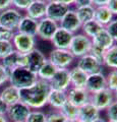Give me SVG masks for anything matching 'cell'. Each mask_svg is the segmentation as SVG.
<instances>
[{"label": "cell", "instance_id": "cell-1", "mask_svg": "<svg viewBox=\"0 0 117 122\" xmlns=\"http://www.w3.org/2000/svg\"><path fill=\"white\" fill-rule=\"evenodd\" d=\"M50 91V83L42 79H38L31 86L20 90V102L28 105L32 110H41L47 106Z\"/></svg>", "mask_w": 117, "mask_h": 122}, {"label": "cell", "instance_id": "cell-2", "mask_svg": "<svg viewBox=\"0 0 117 122\" xmlns=\"http://www.w3.org/2000/svg\"><path fill=\"white\" fill-rule=\"evenodd\" d=\"M39 78L37 73H34L27 67H16L10 72L8 83L16 86L20 90H22L31 86Z\"/></svg>", "mask_w": 117, "mask_h": 122}, {"label": "cell", "instance_id": "cell-3", "mask_svg": "<svg viewBox=\"0 0 117 122\" xmlns=\"http://www.w3.org/2000/svg\"><path fill=\"white\" fill-rule=\"evenodd\" d=\"M92 49V39L86 37L82 33H76L73 35L70 47L68 50L74 58H80L86 54H89Z\"/></svg>", "mask_w": 117, "mask_h": 122}, {"label": "cell", "instance_id": "cell-4", "mask_svg": "<svg viewBox=\"0 0 117 122\" xmlns=\"http://www.w3.org/2000/svg\"><path fill=\"white\" fill-rule=\"evenodd\" d=\"M47 59L56 68H69L75 58L68 49L54 48L50 51Z\"/></svg>", "mask_w": 117, "mask_h": 122}, {"label": "cell", "instance_id": "cell-5", "mask_svg": "<svg viewBox=\"0 0 117 122\" xmlns=\"http://www.w3.org/2000/svg\"><path fill=\"white\" fill-rule=\"evenodd\" d=\"M59 28V24L57 21L49 17H43L42 20H38V26H37V36L39 39L43 41L50 42L52 37L55 34V32Z\"/></svg>", "mask_w": 117, "mask_h": 122}, {"label": "cell", "instance_id": "cell-6", "mask_svg": "<svg viewBox=\"0 0 117 122\" xmlns=\"http://www.w3.org/2000/svg\"><path fill=\"white\" fill-rule=\"evenodd\" d=\"M11 42H12L14 50L22 54H28L36 48V37L25 35L21 33L15 32Z\"/></svg>", "mask_w": 117, "mask_h": 122}, {"label": "cell", "instance_id": "cell-7", "mask_svg": "<svg viewBox=\"0 0 117 122\" xmlns=\"http://www.w3.org/2000/svg\"><path fill=\"white\" fill-rule=\"evenodd\" d=\"M114 99V92L109 89H104L98 93L92 94L90 98V102L99 110V111H105L113 102Z\"/></svg>", "mask_w": 117, "mask_h": 122}, {"label": "cell", "instance_id": "cell-8", "mask_svg": "<svg viewBox=\"0 0 117 122\" xmlns=\"http://www.w3.org/2000/svg\"><path fill=\"white\" fill-rule=\"evenodd\" d=\"M31 108L22 102H17L8 106L6 117L10 122H25L28 115L31 112Z\"/></svg>", "mask_w": 117, "mask_h": 122}, {"label": "cell", "instance_id": "cell-9", "mask_svg": "<svg viewBox=\"0 0 117 122\" xmlns=\"http://www.w3.org/2000/svg\"><path fill=\"white\" fill-rule=\"evenodd\" d=\"M22 15L24 14L21 13V11L11 6L0 12V25L16 30L18 22L21 20Z\"/></svg>", "mask_w": 117, "mask_h": 122}, {"label": "cell", "instance_id": "cell-10", "mask_svg": "<svg viewBox=\"0 0 117 122\" xmlns=\"http://www.w3.org/2000/svg\"><path fill=\"white\" fill-rule=\"evenodd\" d=\"M76 66L84 72H86V74H92L102 71L103 63L99 59H97L95 56H93L91 53H89V54H86L77 58Z\"/></svg>", "mask_w": 117, "mask_h": 122}, {"label": "cell", "instance_id": "cell-11", "mask_svg": "<svg viewBox=\"0 0 117 122\" xmlns=\"http://www.w3.org/2000/svg\"><path fill=\"white\" fill-rule=\"evenodd\" d=\"M0 63L4 66V68L8 72V74H10V72L13 69H15L16 67H27L28 55L16 52L14 50L11 54L0 60Z\"/></svg>", "mask_w": 117, "mask_h": 122}, {"label": "cell", "instance_id": "cell-12", "mask_svg": "<svg viewBox=\"0 0 117 122\" xmlns=\"http://www.w3.org/2000/svg\"><path fill=\"white\" fill-rule=\"evenodd\" d=\"M51 89L59 91H67L70 87L69 68H57L55 74L50 81Z\"/></svg>", "mask_w": 117, "mask_h": 122}, {"label": "cell", "instance_id": "cell-13", "mask_svg": "<svg viewBox=\"0 0 117 122\" xmlns=\"http://www.w3.org/2000/svg\"><path fill=\"white\" fill-rule=\"evenodd\" d=\"M67 94V101L70 102L71 104L75 105L76 107H81L86 103L90 102L91 94L86 91L85 87H73L70 86L66 91Z\"/></svg>", "mask_w": 117, "mask_h": 122}, {"label": "cell", "instance_id": "cell-14", "mask_svg": "<svg viewBox=\"0 0 117 122\" xmlns=\"http://www.w3.org/2000/svg\"><path fill=\"white\" fill-rule=\"evenodd\" d=\"M106 87H107L106 75L102 71L88 75V79H86L85 89L88 91L91 95L98 93V92L106 89Z\"/></svg>", "mask_w": 117, "mask_h": 122}, {"label": "cell", "instance_id": "cell-15", "mask_svg": "<svg viewBox=\"0 0 117 122\" xmlns=\"http://www.w3.org/2000/svg\"><path fill=\"white\" fill-rule=\"evenodd\" d=\"M59 26L64 30H68V32L72 33V34H76L78 33V30L81 28V22L78 20L76 12L74 9L69 8V10L65 13V15L62 17V20L59 22Z\"/></svg>", "mask_w": 117, "mask_h": 122}, {"label": "cell", "instance_id": "cell-16", "mask_svg": "<svg viewBox=\"0 0 117 122\" xmlns=\"http://www.w3.org/2000/svg\"><path fill=\"white\" fill-rule=\"evenodd\" d=\"M70 7L63 3L59 2L58 0H51L47 3V10H46V17L59 22L65 13L69 10Z\"/></svg>", "mask_w": 117, "mask_h": 122}, {"label": "cell", "instance_id": "cell-17", "mask_svg": "<svg viewBox=\"0 0 117 122\" xmlns=\"http://www.w3.org/2000/svg\"><path fill=\"white\" fill-rule=\"evenodd\" d=\"M74 34L68 32V30H64L62 28L57 29L51 39V44L53 45L54 48L57 49H69L71 41H72Z\"/></svg>", "mask_w": 117, "mask_h": 122}, {"label": "cell", "instance_id": "cell-18", "mask_svg": "<svg viewBox=\"0 0 117 122\" xmlns=\"http://www.w3.org/2000/svg\"><path fill=\"white\" fill-rule=\"evenodd\" d=\"M27 55H28L27 68L32 72H34V73H37L40 68L43 66V64L47 61V57L45 56V54L37 48L28 53Z\"/></svg>", "mask_w": 117, "mask_h": 122}, {"label": "cell", "instance_id": "cell-19", "mask_svg": "<svg viewBox=\"0 0 117 122\" xmlns=\"http://www.w3.org/2000/svg\"><path fill=\"white\" fill-rule=\"evenodd\" d=\"M47 2L42 0H33L32 3L25 9V15L36 20H40L46 16Z\"/></svg>", "mask_w": 117, "mask_h": 122}, {"label": "cell", "instance_id": "cell-20", "mask_svg": "<svg viewBox=\"0 0 117 122\" xmlns=\"http://www.w3.org/2000/svg\"><path fill=\"white\" fill-rule=\"evenodd\" d=\"M99 117H101V111H99L91 102L80 107L77 118L80 122H93Z\"/></svg>", "mask_w": 117, "mask_h": 122}, {"label": "cell", "instance_id": "cell-21", "mask_svg": "<svg viewBox=\"0 0 117 122\" xmlns=\"http://www.w3.org/2000/svg\"><path fill=\"white\" fill-rule=\"evenodd\" d=\"M67 102L66 91H59L51 89L48 96L47 105L53 110H60L61 107Z\"/></svg>", "mask_w": 117, "mask_h": 122}, {"label": "cell", "instance_id": "cell-22", "mask_svg": "<svg viewBox=\"0 0 117 122\" xmlns=\"http://www.w3.org/2000/svg\"><path fill=\"white\" fill-rule=\"evenodd\" d=\"M20 90L17 89L16 86L12 85H7L3 87L0 92V98L2 99V101L5 103L7 106H10L20 101Z\"/></svg>", "mask_w": 117, "mask_h": 122}, {"label": "cell", "instance_id": "cell-23", "mask_svg": "<svg viewBox=\"0 0 117 122\" xmlns=\"http://www.w3.org/2000/svg\"><path fill=\"white\" fill-rule=\"evenodd\" d=\"M37 26H38V20H33V18L29 17L28 15L25 14V15H22L21 20L18 22V25H17L15 32L32 36V37H36Z\"/></svg>", "mask_w": 117, "mask_h": 122}, {"label": "cell", "instance_id": "cell-24", "mask_svg": "<svg viewBox=\"0 0 117 122\" xmlns=\"http://www.w3.org/2000/svg\"><path fill=\"white\" fill-rule=\"evenodd\" d=\"M114 44H115V42L113 41L111 36L107 33L105 28L102 30H100L94 38H92V45L103 49L105 51H107L109 48H111Z\"/></svg>", "mask_w": 117, "mask_h": 122}, {"label": "cell", "instance_id": "cell-25", "mask_svg": "<svg viewBox=\"0 0 117 122\" xmlns=\"http://www.w3.org/2000/svg\"><path fill=\"white\" fill-rule=\"evenodd\" d=\"M70 74V86L73 87H85L88 79V75L86 72L80 69L77 66H74L69 69Z\"/></svg>", "mask_w": 117, "mask_h": 122}, {"label": "cell", "instance_id": "cell-26", "mask_svg": "<svg viewBox=\"0 0 117 122\" xmlns=\"http://www.w3.org/2000/svg\"><path fill=\"white\" fill-rule=\"evenodd\" d=\"M113 18H114V15L112 14V12L109 10L107 6L95 7V17H94V20L99 22L101 25H103L104 28Z\"/></svg>", "mask_w": 117, "mask_h": 122}, {"label": "cell", "instance_id": "cell-27", "mask_svg": "<svg viewBox=\"0 0 117 122\" xmlns=\"http://www.w3.org/2000/svg\"><path fill=\"white\" fill-rule=\"evenodd\" d=\"M103 29H104V26L101 25L99 22L96 21L95 20L84 22V24L81 25V33L84 34V35H86V37L91 38V39L95 37L97 34Z\"/></svg>", "mask_w": 117, "mask_h": 122}, {"label": "cell", "instance_id": "cell-28", "mask_svg": "<svg viewBox=\"0 0 117 122\" xmlns=\"http://www.w3.org/2000/svg\"><path fill=\"white\" fill-rule=\"evenodd\" d=\"M103 66L110 69H117V44L115 43L106 51L103 58Z\"/></svg>", "mask_w": 117, "mask_h": 122}, {"label": "cell", "instance_id": "cell-29", "mask_svg": "<svg viewBox=\"0 0 117 122\" xmlns=\"http://www.w3.org/2000/svg\"><path fill=\"white\" fill-rule=\"evenodd\" d=\"M56 70H57V68H56L50 61H48V59H47L46 62L43 64V66L41 67L39 69V71L37 72L38 78L49 82L52 79V77H53V75L55 74Z\"/></svg>", "mask_w": 117, "mask_h": 122}, {"label": "cell", "instance_id": "cell-30", "mask_svg": "<svg viewBox=\"0 0 117 122\" xmlns=\"http://www.w3.org/2000/svg\"><path fill=\"white\" fill-rule=\"evenodd\" d=\"M74 10H75V12H76L78 20H81V24L86 22L89 20H94V17H95V7L93 5L75 7Z\"/></svg>", "mask_w": 117, "mask_h": 122}, {"label": "cell", "instance_id": "cell-31", "mask_svg": "<svg viewBox=\"0 0 117 122\" xmlns=\"http://www.w3.org/2000/svg\"><path fill=\"white\" fill-rule=\"evenodd\" d=\"M78 110L80 108L76 107L75 105L71 104L70 102L67 101L65 104H64L61 109L59 110L60 112L62 113V115L68 120H77L78 118Z\"/></svg>", "mask_w": 117, "mask_h": 122}, {"label": "cell", "instance_id": "cell-32", "mask_svg": "<svg viewBox=\"0 0 117 122\" xmlns=\"http://www.w3.org/2000/svg\"><path fill=\"white\" fill-rule=\"evenodd\" d=\"M25 122H46V113L42 110H31Z\"/></svg>", "mask_w": 117, "mask_h": 122}, {"label": "cell", "instance_id": "cell-33", "mask_svg": "<svg viewBox=\"0 0 117 122\" xmlns=\"http://www.w3.org/2000/svg\"><path fill=\"white\" fill-rule=\"evenodd\" d=\"M107 89L112 92L117 91V69H111L106 75Z\"/></svg>", "mask_w": 117, "mask_h": 122}, {"label": "cell", "instance_id": "cell-34", "mask_svg": "<svg viewBox=\"0 0 117 122\" xmlns=\"http://www.w3.org/2000/svg\"><path fill=\"white\" fill-rule=\"evenodd\" d=\"M14 51L12 42L10 41H0V60L5 58Z\"/></svg>", "mask_w": 117, "mask_h": 122}, {"label": "cell", "instance_id": "cell-35", "mask_svg": "<svg viewBox=\"0 0 117 122\" xmlns=\"http://www.w3.org/2000/svg\"><path fill=\"white\" fill-rule=\"evenodd\" d=\"M67 119L59 110H52L46 113V122H66Z\"/></svg>", "mask_w": 117, "mask_h": 122}, {"label": "cell", "instance_id": "cell-36", "mask_svg": "<svg viewBox=\"0 0 117 122\" xmlns=\"http://www.w3.org/2000/svg\"><path fill=\"white\" fill-rule=\"evenodd\" d=\"M105 30H106L107 33L111 36L113 41H114L115 43H117V18H113V20L105 26Z\"/></svg>", "mask_w": 117, "mask_h": 122}, {"label": "cell", "instance_id": "cell-37", "mask_svg": "<svg viewBox=\"0 0 117 122\" xmlns=\"http://www.w3.org/2000/svg\"><path fill=\"white\" fill-rule=\"evenodd\" d=\"M15 30L0 25V41H12Z\"/></svg>", "mask_w": 117, "mask_h": 122}, {"label": "cell", "instance_id": "cell-38", "mask_svg": "<svg viewBox=\"0 0 117 122\" xmlns=\"http://www.w3.org/2000/svg\"><path fill=\"white\" fill-rule=\"evenodd\" d=\"M108 121H115L117 122V101H114L112 104L105 110Z\"/></svg>", "mask_w": 117, "mask_h": 122}, {"label": "cell", "instance_id": "cell-39", "mask_svg": "<svg viewBox=\"0 0 117 122\" xmlns=\"http://www.w3.org/2000/svg\"><path fill=\"white\" fill-rule=\"evenodd\" d=\"M32 1L33 0H11V4H12V7L20 11H25L32 3Z\"/></svg>", "mask_w": 117, "mask_h": 122}, {"label": "cell", "instance_id": "cell-40", "mask_svg": "<svg viewBox=\"0 0 117 122\" xmlns=\"http://www.w3.org/2000/svg\"><path fill=\"white\" fill-rule=\"evenodd\" d=\"M8 81H9L8 72H7V70L4 68V66L0 63V87L7 85V83H8Z\"/></svg>", "mask_w": 117, "mask_h": 122}, {"label": "cell", "instance_id": "cell-41", "mask_svg": "<svg viewBox=\"0 0 117 122\" xmlns=\"http://www.w3.org/2000/svg\"><path fill=\"white\" fill-rule=\"evenodd\" d=\"M106 6L109 8V10L111 11L114 16L117 15V0H109Z\"/></svg>", "mask_w": 117, "mask_h": 122}, {"label": "cell", "instance_id": "cell-42", "mask_svg": "<svg viewBox=\"0 0 117 122\" xmlns=\"http://www.w3.org/2000/svg\"><path fill=\"white\" fill-rule=\"evenodd\" d=\"M12 6L11 0H0V12Z\"/></svg>", "mask_w": 117, "mask_h": 122}, {"label": "cell", "instance_id": "cell-43", "mask_svg": "<svg viewBox=\"0 0 117 122\" xmlns=\"http://www.w3.org/2000/svg\"><path fill=\"white\" fill-rule=\"evenodd\" d=\"M74 5L75 7L92 5V0H74Z\"/></svg>", "mask_w": 117, "mask_h": 122}, {"label": "cell", "instance_id": "cell-44", "mask_svg": "<svg viewBox=\"0 0 117 122\" xmlns=\"http://www.w3.org/2000/svg\"><path fill=\"white\" fill-rule=\"evenodd\" d=\"M109 0H92V5L94 7H100V6H106Z\"/></svg>", "mask_w": 117, "mask_h": 122}, {"label": "cell", "instance_id": "cell-45", "mask_svg": "<svg viewBox=\"0 0 117 122\" xmlns=\"http://www.w3.org/2000/svg\"><path fill=\"white\" fill-rule=\"evenodd\" d=\"M7 106L4 102L2 101V99L0 98V115H6V112H7Z\"/></svg>", "mask_w": 117, "mask_h": 122}, {"label": "cell", "instance_id": "cell-46", "mask_svg": "<svg viewBox=\"0 0 117 122\" xmlns=\"http://www.w3.org/2000/svg\"><path fill=\"white\" fill-rule=\"evenodd\" d=\"M58 1L63 3V4L67 5V6H69V7L72 5V4H74V0H58Z\"/></svg>", "mask_w": 117, "mask_h": 122}, {"label": "cell", "instance_id": "cell-47", "mask_svg": "<svg viewBox=\"0 0 117 122\" xmlns=\"http://www.w3.org/2000/svg\"><path fill=\"white\" fill-rule=\"evenodd\" d=\"M0 122H10L6 115H0Z\"/></svg>", "mask_w": 117, "mask_h": 122}, {"label": "cell", "instance_id": "cell-48", "mask_svg": "<svg viewBox=\"0 0 117 122\" xmlns=\"http://www.w3.org/2000/svg\"><path fill=\"white\" fill-rule=\"evenodd\" d=\"M93 122H107V121L105 120L104 118H102V117H99V118H97L96 120H94Z\"/></svg>", "mask_w": 117, "mask_h": 122}, {"label": "cell", "instance_id": "cell-49", "mask_svg": "<svg viewBox=\"0 0 117 122\" xmlns=\"http://www.w3.org/2000/svg\"><path fill=\"white\" fill-rule=\"evenodd\" d=\"M114 99H115V101H117V91L114 92Z\"/></svg>", "mask_w": 117, "mask_h": 122}, {"label": "cell", "instance_id": "cell-50", "mask_svg": "<svg viewBox=\"0 0 117 122\" xmlns=\"http://www.w3.org/2000/svg\"><path fill=\"white\" fill-rule=\"evenodd\" d=\"M42 1H45V2H47V3H48L49 1H51V0H42Z\"/></svg>", "mask_w": 117, "mask_h": 122}, {"label": "cell", "instance_id": "cell-51", "mask_svg": "<svg viewBox=\"0 0 117 122\" xmlns=\"http://www.w3.org/2000/svg\"><path fill=\"white\" fill-rule=\"evenodd\" d=\"M107 122H115V121H107Z\"/></svg>", "mask_w": 117, "mask_h": 122}, {"label": "cell", "instance_id": "cell-52", "mask_svg": "<svg viewBox=\"0 0 117 122\" xmlns=\"http://www.w3.org/2000/svg\"><path fill=\"white\" fill-rule=\"evenodd\" d=\"M76 122H80V121H78V120H76Z\"/></svg>", "mask_w": 117, "mask_h": 122}]
</instances>
